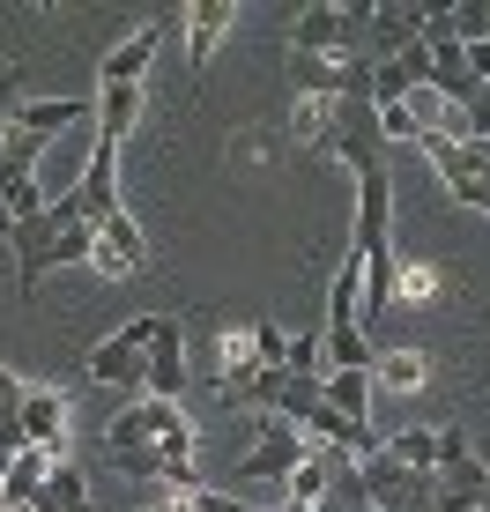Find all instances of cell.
<instances>
[{
  "label": "cell",
  "mask_w": 490,
  "mask_h": 512,
  "mask_svg": "<svg viewBox=\"0 0 490 512\" xmlns=\"http://www.w3.org/2000/svg\"><path fill=\"white\" fill-rule=\"evenodd\" d=\"M149 320L156 312H142V320H127L119 334H104V342L90 349V386H112V394H142L149 401V386H142V349H149Z\"/></svg>",
  "instance_id": "1"
},
{
  "label": "cell",
  "mask_w": 490,
  "mask_h": 512,
  "mask_svg": "<svg viewBox=\"0 0 490 512\" xmlns=\"http://www.w3.org/2000/svg\"><path fill=\"white\" fill-rule=\"evenodd\" d=\"M186 334L171 312H156L149 320V349H142V386H149V401H179L186 394Z\"/></svg>",
  "instance_id": "2"
},
{
  "label": "cell",
  "mask_w": 490,
  "mask_h": 512,
  "mask_svg": "<svg viewBox=\"0 0 490 512\" xmlns=\"http://www.w3.org/2000/svg\"><path fill=\"white\" fill-rule=\"evenodd\" d=\"M327 149H335L357 179H364V171H387V141H379V112H372V104L335 97V134H327Z\"/></svg>",
  "instance_id": "3"
},
{
  "label": "cell",
  "mask_w": 490,
  "mask_h": 512,
  "mask_svg": "<svg viewBox=\"0 0 490 512\" xmlns=\"http://www.w3.org/2000/svg\"><path fill=\"white\" fill-rule=\"evenodd\" d=\"M90 231H97L90 275H104V282H127V275H149V245H142V231H134V216H127V208H112V216H97Z\"/></svg>",
  "instance_id": "4"
},
{
  "label": "cell",
  "mask_w": 490,
  "mask_h": 512,
  "mask_svg": "<svg viewBox=\"0 0 490 512\" xmlns=\"http://www.w3.org/2000/svg\"><path fill=\"white\" fill-rule=\"evenodd\" d=\"M164 38H171V15H156V23H142L127 45H112L97 60V90H142V75L156 67V52H164Z\"/></svg>",
  "instance_id": "5"
},
{
  "label": "cell",
  "mask_w": 490,
  "mask_h": 512,
  "mask_svg": "<svg viewBox=\"0 0 490 512\" xmlns=\"http://www.w3.org/2000/svg\"><path fill=\"white\" fill-rule=\"evenodd\" d=\"M305 431H297V423H283V416H268L260 423V438H253V453H245L238 461V475L245 483H290V468L305 461Z\"/></svg>",
  "instance_id": "6"
},
{
  "label": "cell",
  "mask_w": 490,
  "mask_h": 512,
  "mask_svg": "<svg viewBox=\"0 0 490 512\" xmlns=\"http://www.w3.org/2000/svg\"><path fill=\"white\" fill-rule=\"evenodd\" d=\"M23 446L30 453H52V461H67V394H52V386H23Z\"/></svg>",
  "instance_id": "7"
},
{
  "label": "cell",
  "mask_w": 490,
  "mask_h": 512,
  "mask_svg": "<svg viewBox=\"0 0 490 512\" xmlns=\"http://www.w3.org/2000/svg\"><path fill=\"white\" fill-rule=\"evenodd\" d=\"M357 475H364V498H372V512H401L409 498H424V490H431L424 475H409L387 446H379L372 461H357Z\"/></svg>",
  "instance_id": "8"
},
{
  "label": "cell",
  "mask_w": 490,
  "mask_h": 512,
  "mask_svg": "<svg viewBox=\"0 0 490 512\" xmlns=\"http://www.w3.org/2000/svg\"><path fill=\"white\" fill-rule=\"evenodd\" d=\"M52 216H30V223H8V245H15V290H23V305L38 297V282L52 268Z\"/></svg>",
  "instance_id": "9"
},
{
  "label": "cell",
  "mask_w": 490,
  "mask_h": 512,
  "mask_svg": "<svg viewBox=\"0 0 490 512\" xmlns=\"http://www.w3.org/2000/svg\"><path fill=\"white\" fill-rule=\"evenodd\" d=\"M179 23H186V67H194V75H208V60H216L223 30L238 23V8H231V0H194Z\"/></svg>",
  "instance_id": "10"
},
{
  "label": "cell",
  "mask_w": 490,
  "mask_h": 512,
  "mask_svg": "<svg viewBox=\"0 0 490 512\" xmlns=\"http://www.w3.org/2000/svg\"><path fill=\"white\" fill-rule=\"evenodd\" d=\"M335 45H342V0H312V8H297V23H290V52L335 60Z\"/></svg>",
  "instance_id": "11"
},
{
  "label": "cell",
  "mask_w": 490,
  "mask_h": 512,
  "mask_svg": "<svg viewBox=\"0 0 490 512\" xmlns=\"http://www.w3.org/2000/svg\"><path fill=\"white\" fill-rule=\"evenodd\" d=\"M82 119H90V97H52V104H23V112H15V134H30L45 149L52 134L82 127Z\"/></svg>",
  "instance_id": "12"
},
{
  "label": "cell",
  "mask_w": 490,
  "mask_h": 512,
  "mask_svg": "<svg viewBox=\"0 0 490 512\" xmlns=\"http://www.w3.org/2000/svg\"><path fill=\"white\" fill-rule=\"evenodd\" d=\"M45 475H52V453H15V468L0 475V512H38V490H45Z\"/></svg>",
  "instance_id": "13"
},
{
  "label": "cell",
  "mask_w": 490,
  "mask_h": 512,
  "mask_svg": "<svg viewBox=\"0 0 490 512\" xmlns=\"http://www.w3.org/2000/svg\"><path fill=\"white\" fill-rule=\"evenodd\" d=\"M320 409H335L342 423H372V372H327Z\"/></svg>",
  "instance_id": "14"
},
{
  "label": "cell",
  "mask_w": 490,
  "mask_h": 512,
  "mask_svg": "<svg viewBox=\"0 0 490 512\" xmlns=\"http://www.w3.org/2000/svg\"><path fill=\"white\" fill-rule=\"evenodd\" d=\"M290 90L305 104H335L342 97V60H312V52H290Z\"/></svg>",
  "instance_id": "15"
},
{
  "label": "cell",
  "mask_w": 490,
  "mask_h": 512,
  "mask_svg": "<svg viewBox=\"0 0 490 512\" xmlns=\"http://www.w3.org/2000/svg\"><path fill=\"white\" fill-rule=\"evenodd\" d=\"M335 461H342V453H320V446H312L305 461L290 468V483H283V505H305V512H312V505L327 498V483H335Z\"/></svg>",
  "instance_id": "16"
},
{
  "label": "cell",
  "mask_w": 490,
  "mask_h": 512,
  "mask_svg": "<svg viewBox=\"0 0 490 512\" xmlns=\"http://www.w3.org/2000/svg\"><path fill=\"white\" fill-rule=\"evenodd\" d=\"M38 512H97L90 505V475H82L75 461H52L45 490H38Z\"/></svg>",
  "instance_id": "17"
},
{
  "label": "cell",
  "mask_w": 490,
  "mask_h": 512,
  "mask_svg": "<svg viewBox=\"0 0 490 512\" xmlns=\"http://www.w3.org/2000/svg\"><path fill=\"white\" fill-rule=\"evenodd\" d=\"M90 119H97V141H127L134 119H142V90H97Z\"/></svg>",
  "instance_id": "18"
},
{
  "label": "cell",
  "mask_w": 490,
  "mask_h": 512,
  "mask_svg": "<svg viewBox=\"0 0 490 512\" xmlns=\"http://www.w3.org/2000/svg\"><path fill=\"white\" fill-rule=\"evenodd\" d=\"M424 386V357L416 349H379L372 357V394H416Z\"/></svg>",
  "instance_id": "19"
},
{
  "label": "cell",
  "mask_w": 490,
  "mask_h": 512,
  "mask_svg": "<svg viewBox=\"0 0 490 512\" xmlns=\"http://www.w3.org/2000/svg\"><path fill=\"white\" fill-rule=\"evenodd\" d=\"M15 453H23V379L0 364V475L15 468Z\"/></svg>",
  "instance_id": "20"
},
{
  "label": "cell",
  "mask_w": 490,
  "mask_h": 512,
  "mask_svg": "<svg viewBox=\"0 0 490 512\" xmlns=\"http://www.w3.org/2000/svg\"><path fill=\"white\" fill-rule=\"evenodd\" d=\"M379 446L409 475H424V483H431V468H439V431H394V438H379Z\"/></svg>",
  "instance_id": "21"
},
{
  "label": "cell",
  "mask_w": 490,
  "mask_h": 512,
  "mask_svg": "<svg viewBox=\"0 0 490 512\" xmlns=\"http://www.w3.org/2000/svg\"><path fill=\"white\" fill-rule=\"evenodd\" d=\"M90 253H97V231H90V223H75V231L52 238V268H90Z\"/></svg>",
  "instance_id": "22"
},
{
  "label": "cell",
  "mask_w": 490,
  "mask_h": 512,
  "mask_svg": "<svg viewBox=\"0 0 490 512\" xmlns=\"http://www.w3.org/2000/svg\"><path fill=\"white\" fill-rule=\"evenodd\" d=\"M179 512H260V505H245L238 490H208V483H201V490H186Z\"/></svg>",
  "instance_id": "23"
},
{
  "label": "cell",
  "mask_w": 490,
  "mask_h": 512,
  "mask_svg": "<svg viewBox=\"0 0 490 512\" xmlns=\"http://www.w3.org/2000/svg\"><path fill=\"white\" fill-rule=\"evenodd\" d=\"M23 112V67H0V127H15Z\"/></svg>",
  "instance_id": "24"
},
{
  "label": "cell",
  "mask_w": 490,
  "mask_h": 512,
  "mask_svg": "<svg viewBox=\"0 0 490 512\" xmlns=\"http://www.w3.org/2000/svg\"><path fill=\"white\" fill-rule=\"evenodd\" d=\"M461 208H476V216H490V164L476 171V186H468V193H461Z\"/></svg>",
  "instance_id": "25"
},
{
  "label": "cell",
  "mask_w": 490,
  "mask_h": 512,
  "mask_svg": "<svg viewBox=\"0 0 490 512\" xmlns=\"http://www.w3.org/2000/svg\"><path fill=\"white\" fill-rule=\"evenodd\" d=\"M8 223H15V216H8V208H0V238H8Z\"/></svg>",
  "instance_id": "26"
},
{
  "label": "cell",
  "mask_w": 490,
  "mask_h": 512,
  "mask_svg": "<svg viewBox=\"0 0 490 512\" xmlns=\"http://www.w3.org/2000/svg\"><path fill=\"white\" fill-rule=\"evenodd\" d=\"M483 512H490V475H483Z\"/></svg>",
  "instance_id": "27"
}]
</instances>
